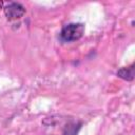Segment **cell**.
<instances>
[{
	"label": "cell",
	"mask_w": 135,
	"mask_h": 135,
	"mask_svg": "<svg viewBox=\"0 0 135 135\" xmlns=\"http://www.w3.org/2000/svg\"><path fill=\"white\" fill-rule=\"evenodd\" d=\"M117 76L124 80H128V81L133 80L134 79V64H132L131 66H128V68H121L120 70H118Z\"/></svg>",
	"instance_id": "obj_3"
},
{
	"label": "cell",
	"mask_w": 135,
	"mask_h": 135,
	"mask_svg": "<svg viewBox=\"0 0 135 135\" xmlns=\"http://www.w3.org/2000/svg\"><path fill=\"white\" fill-rule=\"evenodd\" d=\"M78 129L79 128H75V126H70V127H68L66 128V130H65V132H64V134L63 135H76L77 134V131H78Z\"/></svg>",
	"instance_id": "obj_4"
},
{
	"label": "cell",
	"mask_w": 135,
	"mask_h": 135,
	"mask_svg": "<svg viewBox=\"0 0 135 135\" xmlns=\"http://www.w3.org/2000/svg\"><path fill=\"white\" fill-rule=\"evenodd\" d=\"M83 33H84V25L82 23H70L62 28L60 33V37L63 41L70 42L80 39Z\"/></svg>",
	"instance_id": "obj_1"
},
{
	"label": "cell",
	"mask_w": 135,
	"mask_h": 135,
	"mask_svg": "<svg viewBox=\"0 0 135 135\" xmlns=\"http://www.w3.org/2000/svg\"><path fill=\"white\" fill-rule=\"evenodd\" d=\"M4 13L8 20H15L21 18L24 15L25 8L19 3H11L7 6H5Z\"/></svg>",
	"instance_id": "obj_2"
}]
</instances>
